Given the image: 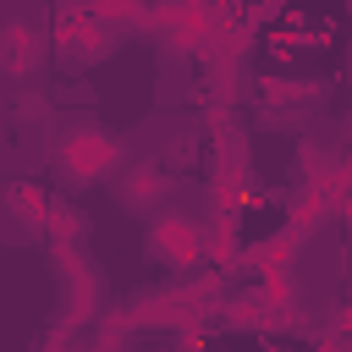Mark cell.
<instances>
[{"instance_id": "cell-3", "label": "cell", "mask_w": 352, "mask_h": 352, "mask_svg": "<svg viewBox=\"0 0 352 352\" xmlns=\"http://www.w3.org/2000/svg\"><path fill=\"white\" fill-rule=\"evenodd\" d=\"M55 38H60L66 55H77V60H99V55L110 50V28H104V16H94V11H66Z\"/></svg>"}, {"instance_id": "cell-5", "label": "cell", "mask_w": 352, "mask_h": 352, "mask_svg": "<svg viewBox=\"0 0 352 352\" xmlns=\"http://www.w3.org/2000/svg\"><path fill=\"white\" fill-rule=\"evenodd\" d=\"M165 187H170V176H160L154 165H143V170H138V182H132V176L121 182V204H154Z\"/></svg>"}, {"instance_id": "cell-6", "label": "cell", "mask_w": 352, "mask_h": 352, "mask_svg": "<svg viewBox=\"0 0 352 352\" xmlns=\"http://www.w3.org/2000/svg\"><path fill=\"white\" fill-rule=\"evenodd\" d=\"M44 231H50L55 242H77V236H82V220H77L66 204H55V209H50V220H44Z\"/></svg>"}, {"instance_id": "cell-1", "label": "cell", "mask_w": 352, "mask_h": 352, "mask_svg": "<svg viewBox=\"0 0 352 352\" xmlns=\"http://www.w3.org/2000/svg\"><path fill=\"white\" fill-rule=\"evenodd\" d=\"M116 160H121V143L110 132H99V126H77V132L60 138V170L72 182H99Z\"/></svg>"}, {"instance_id": "cell-4", "label": "cell", "mask_w": 352, "mask_h": 352, "mask_svg": "<svg viewBox=\"0 0 352 352\" xmlns=\"http://www.w3.org/2000/svg\"><path fill=\"white\" fill-rule=\"evenodd\" d=\"M38 60H44V28L11 22V28H6V72H11V77H28Z\"/></svg>"}, {"instance_id": "cell-2", "label": "cell", "mask_w": 352, "mask_h": 352, "mask_svg": "<svg viewBox=\"0 0 352 352\" xmlns=\"http://www.w3.org/2000/svg\"><path fill=\"white\" fill-rule=\"evenodd\" d=\"M148 248H154L160 264H192L198 248H204V236H198L192 220H182V214H160L154 231H148Z\"/></svg>"}]
</instances>
